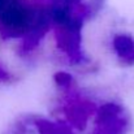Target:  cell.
I'll return each instance as SVG.
<instances>
[{
  "instance_id": "5",
  "label": "cell",
  "mask_w": 134,
  "mask_h": 134,
  "mask_svg": "<svg viewBox=\"0 0 134 134\" xmlns=\"http://www.w3.org/2000/svg\"><path fill=\"white\" fill-rule=\"evenodd\" d=\"M55 82L57 86H61V87H69L73 82V78L70 74L65 73V72H57L55 74Z\"/></svg>"
},
{
  "instance_id": "2",
  "label": "cell",
  "mask_w": 134,
  "mask_h": 134,
  "mask_svg": "<svg viewBox=\"0 0 134 134\" xmlns=\"http://www.w3.org/2000/svg\"><path fill=\"white\" fill-rule=\"evenodd\" d=\"M113 49L121 63L126 65L134 64V38L129 34H116L112 41Z\"/></svg>"
},
{
  "instance_id": "4",
  "label": "cell",
  "mask_w": 134,
  "mask_h": 134,
  "mask_svg": "<svg viewBox=\"0 0 134 134\" xmlns=\"http://www.w3.org/2000/svg\"><path fill=\"white\" fill-rule=\"evenodd\" d=\"M31 124L37 129L38 134H74L69 126H66L64 124L48 121V120L41 119V117H37Z\"/></svg>"
},
{
  "instance_id": "3",
  "label": "cell",
  "mask_w": 134,
  "mask_h": 134,
  "mask_svg": "<svg viewBox=\"0 0 134 134\" xmlns=\"http://www.w3.org/2000/svg\"><path fill=\"white\" fill-rule=\"evenodd\" d=\"M66 117L69 120V122L77 128V129H83L87 124L90 113V105L86 104L85 102H77V103H72L70 105L66 107Z\"/></svg>"
},
{
  "instance_id": "1",
  "label": "cell",
  "mask_w": 134,
  "mask_h": 134,
  "mask_svg": "<svg viewBox=\"0 0 134 134\" xmlns=\"http://www.w3.org/2000/svg\"><path fill=\"white\" fill-rule=\"evenodd\" d=\"M130 120L124 108L116 103H105L96 112L95 129L91 134H126Z\"/></svg>"
},
{
  "instance_id": "6",
  "label": "cell",
  "mask_w": 134,
  "mask_h": 134,
  "mask_svg": "<svg viewBox=\"0 0 134 134\" xmlns=\"http://www.w3.org/2000/svg\"><path fill=\"white\" fill-rule=\"evenodd\" d=\"M7 134H29V126L25 122H17L8 130Z\"/></svg>"
}]
</instances>
